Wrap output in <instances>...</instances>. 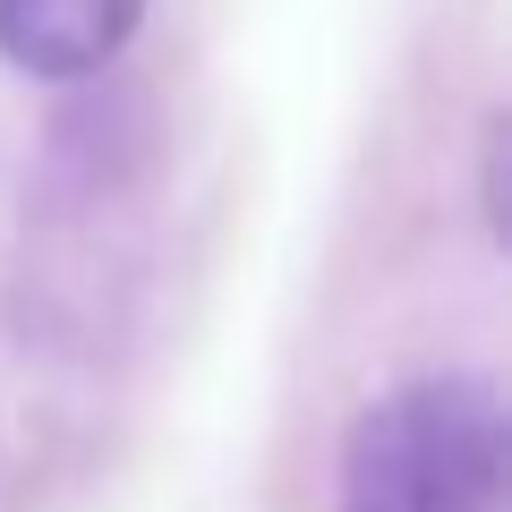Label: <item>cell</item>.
<instances>
[{"instance_id": "1", "label": "cell", "mask_w": 512, "mask_h": 512, "mask_svg": "<svg viewBox=\"0 0 512 512\" xmlns=\"http://www.w3.org/2000/svg\"><path fill=\"white\" fill-rule=\"evenodd\" d=\"M342 512H512L504 402L478 376H419L342 436Z\"/></svg>"}, {"instance_id": "2", "label": "cell", "mask_w": 512, "mask_h": 512, "mask_svg": "<svg viewBox=\"0 0 512 512\" xmlns=\"http://www.w3.org/2000/svg\"><path fill=\"white\" fill-rule=\"evenodd\" d=\"M146 0H0V60L26 77H86L120 52Z\"/></svg>"}]
</instances>
